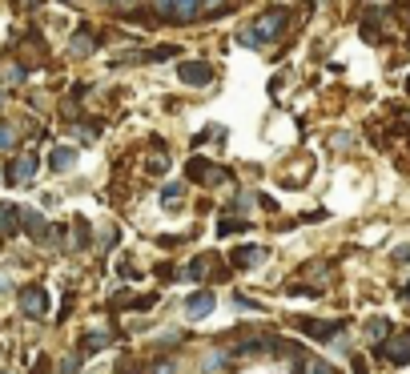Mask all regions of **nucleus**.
<instances>
[{
  "label": "nucleus",
  "mask_w": 410,
  "mask_h": 374,
  "mask_svg": "<svg viewBox=\"0 0 410 374\" xmlns=\"http://www.w3.org/2000/svg\"><path fill=\"white\" fill-rule=\"evenodd\" d=\"M378 354L386 358V362H394V366H407V362H410V330L390 334V338L378 346Z\"/></svg>",
  "instance_id": "f257e3e1"
},
{
  "label": "nucleus",
  "mask_w": 410,
  "mask_h": 374,
  "mask_svg": "<svg viewBox=\"0 0 410 374\" xmlns=\"http://www.w3.org/2000/svg\"><path fill=\"white\" fill-rule=\"evenodd\" d=\"M181 81L193 85V89H205V85L214 81V69L205 65V61H185L181 65Z\"/></svg>",
  "instance_id": "f03ea898"
},
{
  "label": "nucleus",
  "mask_w": 410,
  "mask_h": 374,
  "mask_svg": "<svg viewBox=\"0 0 410 374\" xmlns=\"http://www.w3.org/2000/svg\"><path fill=\"white\" fill-rule=\"evenodd\" d=\"M185 314H189V318H210V314H214V294L210 290H193L189 294V298H185Z\"/></svg>",
  "instance_id": "7ed1b4c3"
},
{
  "label": "nucleus",
  "mask_w": 410,
  "mask_h": 374,
  "mask_svg": "<svg viewBox=\"0 0 410 374\" xmlns=\"http://www.w3.org/2000/svg\"><path fill=\"white\" fill-rule=\"evenodd\" d=\"M294 326H302L310 338H318V342H330L334 338V330H338V322H318V318H294Z\"/></svg>",
  "instance_id": "20e7f679"
},
{
  "label": "nucleus",
  "mask_w": 410,
  "mask_h": 374,
  "mask_svg": "<svg viewBox=\"0 0 410 374\" xmlns=\"http://www.w3.org/2000/svg\"><path fill=\"white\" fill-rule=\"evenodd\" d=\"M36 169H41V161H36L33 153H29V157H17L13 173H8V181H13V185H24V181H33V178H36Z\"/></svg>",
  "instance_id": "39448f33"
},
{
  "label": "nucleus",
  "mask_w": 410,
  "mask_h": 374,
  "mask_svg": "<svg viewBox=\"0 0 410 374\" xmlns=\"http://www.w3.org/2000/svg\"><path fill=\"white\" fill-rule=\"evenodd\" d=\"M281 24H286V13H270V17L258 20L254 36H258V41H270V36H278V33H281Z\"/></svg>",
  "instance_id": "423d86ee"
},
{
  "label": "nucleus",
  "mask_w": 410,
  "mask_h": 374,
  "mask_svg": "<svg viewBox=\"0 0 410 374\" xmlns=\"http://www.w3.org/2000/svg\"><path fill=\"white\" fill-rule=\"evenodd\" d=\"M20 310L24 314H45V290H36V286L20 290Z\"/></svg>",
  "instance_id": "0eeeda50"
},
{
  "label": "nucleus",
  "mask_w": 410,
  "mask_h": 374,
  "mask_svg": "<svg viewBox=\"0 0 410 374\" xmlns=\"http://www.w3.org/2000/svg\"><path fill=\"white\" fill-rule=\"evenodd\" d=\"M210 169H214L210 161H201V157H193V161L185 165V178H189V181H217V173H210Z\"/></svg>",
  "instance_id": "6e6552de"
},
{
  "label": "nucleus",
  "mask_w": 410,
  "mask_h": 374,
  "mask_svg": "<svg viewBox=\"0 0 410 374\" xmlns=\"http://www.w3.org/2000/svg\"><path fill=\"white\" fill-rule=\"evenodd\" d=\"M0 233H4V238L20 233V213L13 210V206H0Z\"/></svg>",
  "instance_id": "1a4fd4ad"
},
{
  "label": "nucleus",
  "mask_w": 410,
  "mask_h": 374,
  "mask_svg": "<svg viewBox=\"0 0 410 374\" xmlns=\"http://www.w3.org/2000/svg\"><path fill=\"white\" fill-rule=\"evenodd\" d=\"M197 8H201V0H173V20L177 24H189L197 17Z\"/></svg>",
  "instance_id": "9d476101"
},
{
  "label": "nucleus",
  "mask_w": 410,
  "mask_h": 374,
  "mask_svg": "<svg viewBox=\"0 0 410 374\" xmlns=\"http://www.w3.org/2000/svg\"><path fill=\"white\" fill-rule=\"evenodd\" d=\"M366 334L382 346V342L390 338V322H386V318H370V322H366Z\"/></svg>",
  "instance_id": "9b49d317"
},
{
  "label": "nucleus",
  "mask_w": 410,
  "mask_h": 374,
  "mask_svg": "<svg viewBox=\"0 0 410 374\" xmlns=\"http://www.w3.org/2000/svg\"><path fill=\"white\" fill-rule=\"evenodd\" d=\"M230 258H233V266H249V261H258V258H262V250H258V245H237Z\"/></svg>",
  "instance_id": "f8f14e48"
},
{
  "label": "nucleus",
  "mask_w": 410,
  "mask_h": 374,
  "mask_svg": "<svg viewBox=\"0 0 410 374\" xmlns=\"http://www.w3.org/2000/svg\"><path fill=\"white\" fill-rule=\"evenodd\" d=\"M73 161H77V153H73V149H57V153L49 157V165L57 169V173H65V169H68Z\"/></svg>",
  "instance_id": "ddd939ff"
},
{
  "label": "nucleus",
  "mask_w": 410,
  "mask_h": 374,
  "mask_svg": "<svg viewBox=\"0 0 410 374\" xmlns=\"http://www.w3.org/2000/svg\"><path fill=\"white\" fill-rule=\"evenodd\" d=\"M20 226L29 229V233H36V238H45V217L41 213H20Z\"/></svg>",
  "instance_id": "4468645a"
},
{
  "label": "nucleus",
  "mask_w": 410,
  "mask_h": 374,
  "mask_svg": "<svg viewBox=\"0 0 410 374\" xmlns=\"http://www.w3.org/2000/svg\"><path fill=\"white\" fill-rule=\"evenodd\" d=\"M0 149H4V153L17 149V133H13V125H4V121H0Z\"/></svg>",
  "instance_id": "2eb2a0df"
},
{
  "label": "nucleus",
  "mask_w": 410,
  "mask_h": 374,
  "mask_svg": "<svg viewBox=\"0 0 410 374\" xmlns=\"http://www.w3.org/2000/svg\"><path fill=\"white\" fill-rule=\"evenodd\" d=\"M101 346H109V334H85V342H81V350H101Z\"/></svg>",
  "instance_id": "dca6fc26"
},
{
  "label": "nucleus",
  "mask_w": 410,
  "mask_h": 374,
  "mask_svg": "<svg viewBox=\"0 0 410 374\" xmlns=\"http://www.w3.org/2000/svg\"><path fill=\"white\" fill-rule=\"evenodd\" d=\"M210 274V258H197L189 270H185V278H193V282H201V278Z\"/></svg>",
  "instance_id": "f3484780"
},
{
  "label": "nucleus",
  "mask_w": 410,
  "mask_h": 374,
  "mask_svg": "<svg viewBox=\"0 0 410 374\" xmlns=\"http://www.w3.org/2000/svg\"><path fill=\"white\" fill-rule=\"evenodd\" d=\"M77 371H81V358H77V354L61 358V366H57V374H77Z\"/></svg>",
  "instance_id": "a211bd4d"
},
{
  "label": "nucleus",
  "mask_w": 410,
  "mask_h": 374,
  "mask_svg": "<svg viewBox=\"0 0 410 374\" xmlns=\"http://www.w3.org/2000/svg\"><path fill=\"white\" fill-rule=\"evenodd\" d=\"M157 4V13H161L165 20H173V0H153Z\"/></svg>",
  "instance_id": "6ab92c4d"
},
{
  "label": "nucleus",
  "mask_w": 410,
  "mask_h": 374,
  "mask_svg": "<svg viewBox=\"0 0 410 374\" xmlns=\"http://www.w3.org/2000/svg\"><path fill=\"white\" fill-rule=\"evenodd\" d=\"M221 362H230V354H210V358H205V371H217Z\"/></svg>",
  "instance_id": "aec40b11"
},
{
  "label": "nucleus",
  "mask_w": 410,
  "mask_h": 374,
  "mask_svg": "<svg viewBox=\"0 0 410 374\" xmlns=\"http://www.w3.org/2000/svg\"><path fill=\"white\" fill-rule=\"evenodd\" d=\"M153 374H173V362H165V358L161 362H153Z\"/></svg>",
  "instance_id": "412c9836"
},
{
  "label": "nucleus",
  "mask_w": 410,
  "mask_h": 374,
  "mask_svg": "<svg viewBox=\"0 0 410 374\" xmlns=\"http://www.w3.org/2000/svg\"><path fill=\"white\" fill-rule=\"evenodd\" d=\"M394 261H410V245H398V250H394Z\"/></svg>",
  "instance_id": "4be33fe9"
},
{
  "label": "nucleus",
  "mask_w": 410,
  "mask_h": 374,
  "mask_svg": "<svg viewBox=\"0 0 410 374\" xmlns=\"http://www.w3.org/2000/svg\"><path fill=\"white\" fill-rule=\"evenodd\" d=\"M117 8H137V0H113Z\"/></svg>",
  "instance_id": "5701e85b"
},
{
  "label": "nucleus",
  "mask_w": 410,
  "mask_h": 374,
  "mask_svg": "<svg viewBox=\"0 0 410 374\" xmlns=\"http://www.w3.org/2000/svg\"><path fill=\"white\" fill-rule=\"evenodd\" d=\"M17 4H24V8H41V0H17Z\"/></svg>",
  "instance_id": "b1692460"
},
{
  "label": "nucleus",
  "mask_w": 410,
  "mask_h": 374,
  "mask_svg": "<svg viewBox=\"0 0 410 374\" xmlns=\"http://www.w3.org/2000/svg\"><path fill=\"white\" fill-rule=\"evenodd\" d=\"M201 4H205V8H217V4H221V0H201Z\"/></svg>",
  "instance_id": "393cba45"
},
{
  "label": "nucleus",
  "mask_w": 410,
  "mask_h": 374,
  "mask_svg": "<svg viewBox=\"0 0 410 374\" xmlns=\"http://www.w3.org/2000/svg\"><path fill=\"white\" fill-rule=\"evenodd\" d=\"M402 298H410V282H407V286H402Z\"/></svg>",
  "instance_id": "a878e982"
},
{
  "label": "nucleus",
  "mask_w": 410,
  "mask_h": 374,
  "mask_svg": "<svg viewBox=\"0 0 410 374\" xmlns=\"http://www.w3.org/2000/svg\"><path fill=\"white\" fill-rule=\"evenodd\" d=\"M407 93H410V81H407Z\"/></svg>",
  "instance_id": "bb28decb"
}]
</instances>
